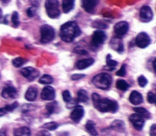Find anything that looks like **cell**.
I'll return each mask as SVG.
<instances>
[{
  "mask_svg": "<svg viewBox=\"0 0 156 136\" xmlns=\"http://www.w3.org/2000/svg\"><path fill=\"white\" fill-rule=\"evenodd\" d=\"M92 99L95 108L101 112L115 113L118 109V104L116 101L108 98L101 99L100 95L97 93L92 94Z\"/></svg>",
  "mask_w": 156,
  "mask_h": 136,
  "instance_id": "6da1fadb",
  "label": "cell"
},
{
  "mask_svg": "<svg viewBox=\"0 0 156 136\" xmlns=\"http://www.w3.org/2000/svg\"><path fill=\"white\" fill-rule=\"evenodd\" d=\"M80 33L81 30L76 21L66 22L60 27V36L65 42L73 41Z\"/></svg>",
  "mask_w": 156,
  "mask_h": 136,
  "instance_id": "7a4b0ae2",
  "label": "cell"
},
{
  "mask_svg": "<svg viewBox=\"0 0 156 136\" xmlns=\"http://www.w3.org/2000/svg\"><path fill=\"white\" fill-rule=\"evenodd\" d=\"M112 82V76L107 73H101L94 76L92 80L93 84L101 89H108Z\"/></svg>",
  "mask_w": 156,
  "mask_h": 136,
  "instance_id": "3957f363",
  "label": "cell"
},
{
  "mask_svg": "<svg viewBox=\"0 0 156 136\" xmlns=\"http://www.w3.org/2000/svg\"><path fill=\"white\" fill-rule=\"evenodd\" d=\"M44 6L49 18L55 19L60 16V12L58 0H46Z\"/></svg>",
  "mask_w": 156,
  "mask_h": 136,
  "instance_id": "277c9868",
  "label": "cell"
},
{
  "mask_svg": "<svg viewBox=\"0 0 156 136\" xmlns=\"http://www.w3.org/2000/svg\"><path fill=\"white\" fill-rule=\"evenodd\" d=\"M41 38L42 43H48L53 40L55 36V32L53 27L48 24H44L40 28Z\"/></svg>",
  "mask_w": 156,
  "mask_h": 136,
  "instance_id": "5b68a950",
  "label": "cell"
},
{
  "mask_svg": "<svg viewBox=\"0 0 156 136\" xmlns=\"http://www.w3.org/2000/svg\"><path fill=\"white\" fill-rule=\"evenodd\" d=\"M106 38L107 35L104 31L101 30H96L93 34L91 44L95 47H98L105 42Z\"/></svg>",
  "mask_w": 156,
  "mask_h": 136,
  "instance_id": "8992f818",
  "label": "cell"
},
{
  "mask_svg": "<svg viewBox=\"0 0 156 136\" xmlns=\"http://www.w3.org/2000/svg\"><path fill=\"white\" fill-rule=\"evenodd\" d=\"M150 43L151 38L149 35L144 32L140 33L135 39L136 45L141 49L146 48L149 45Z\"/></svg>",
  "mask_w": 156,
  "mask_h": 136,
  "instance_id": "52a82bcc",
  "label": "cell"
},
{
  "mask_svg": "<svg viewBox=\"0 0 156 136\" xmlns=\"http://www.w3.org/2000/svg\"><path fill=\"white\" fill-rule=\"evenodd\" d=\"M153 13L151 8L148 5H143L140 11V18L141 21L144 22H149L152 20Z\"/></svg>",
  "mask_w": 156,
  "mask_h": 136,
  "instance_id": "ba28073f",
  "label": "cell"
},
{
  "mask_svg": "<svg viewBox=\"0 0 156 136\" xmlns=\"http://www.w3.org/2000/svg\"><path fill=\"white\" fill-rule=\"evenodd\" d=\"M129 120L136 130L140 131L143 129L144 124V120L141 115L136 113L133 114L130 116Z\"/></svg>",
  "mask_w": 156,
  "mask_h": 136,
  "instance_id": "9c48e42d",
  "label": "cell"
},
{
  "mask_svg": "<svg viewBox=\"0 0 156 136\" xmlns=\"http://www.w3.org/2000/svg\"><path fill=\"white\" fill-rule=\"evenodd\" d=\"M21 73L23 76L32 81L35 79L39 75V72L35 69L31 67H27L23 68L21 70Z\"/></svg>",
  "mask_w": 156,
  "mask_h": 136,
  "instance_id": "30bf717a",
  "label": "cell"
},
{
  "mask_svg": "<svg viewBox=\"0 0 156 136\" xmlns=\"http://www.w3.org/2000/svg\"><path fill=\"white\" fill-rule=\"evenodd\" d=\"M129 30V24L126 21H120L116 23L114 27V31L116 35L119 36H124Z\"/></svg>",
  "mask_w": 156,
  "mask_h": 136,
  "instance_id": "8fae6325",
  "label": "cell"
},
{
  "mask_svg": "<svg viewBox=\"0 0 156 136\" xmlns=\"http://www.w3.org/2000/svg\"><path fill=\"white\" fill-rule=\"evenodd\" d=\"M84 115V109L82 106L80 105L76 106L73 110L71 112L70 114V117L71 120L76 122L78 123L79 122Z\"/></svg>",
  "mask_w": 156,
  "mask_h": 136,
  "instance_id": "7c38bea8",
  "label": "cell"
},
{
  "mask_svg": "<svg viewBox=\"0 0 156 136\" xmlns=\"http://www.w3.org/2000/svg\"><path fill=\"white\" fill-rule=\"evenodd\" d=\"M100 0H82V7L89 13H93Z\"/></svg>",
  "mask_w": 156,
  "mask_h": 136,
  "instance_id": "4fadbf2b",
  "label": "cell"
},
{
  "mask_svg": "<svg viewBox=\"0 0 156 136\" xmlns=\"http://www.w3.org/2000/svg\"><path fill=\"white\" fill-rule=\"evenodd\" d=\"M55 95V90L51 86L44 87L41 92V97L44 100H52L54 98Z\"/></svg>",
  "mask_w": 156,
  "mask_h": 136,
  "instance_id": "5bb4252c",
  "label": "cell"
},
{
  "mask_svg": "<svg viewBox=\"0 0 156 136\" xmlns=\"http://www.w3.org/2000/svg\"><path fill=\"white\" fill-rule=\"evenodd\" d=\"M1 95L4 98H15L17 96L16 89L12 86H9L3 89Z\"/></svg>",
  "mask_w": 156,
  "mask_h": 136,
  "instance_id": "9a60e30c",
  "label": "cell"
},
{
  "mask_svg": "<svg viewBox=\"0 0 156 136\" xmlns=\"http://www.w3.org/2000/svg\"><path fill=\"white\" fill-rule=\"evenodd\" d=\"M110 44L112 49L116 50L119 53H121L124 50L122 41L119 37H116L112 39L110 41Z\"/></svg>",
  "mask_w": 156,
  "mask_h": 136,
  "instance_id": "2e32d148",
  "label": "cell"
},
{
  "mask_svg": "<svg viewBox=\"0 0 156 136\" xmlns=\"http://www.w3.org/2000/svg\"><path fill=\"white\" fill-rule=\"evenodd\" d=\"M143 100L142 95L136 90H133L129 95V101L134 105L140 104L143 102Z\"/></svg>",
  "mask_w": 156,
  "mask_h": 136,
  "instance_id": "e0dca14e",
  "label": "cell"
},
{
  "mask_svg": "<svg viewBox=\"0 0 156 136\" xmlns=\"http://www.w3.org/2000/svg\"><path fill=\"white\" fill-rule=\"evenodd\" d=\"M110 127L118 132H124L126 130L125 124L123 121L121 120H115L110 124Z\"/></svg>",
  "mask_w": 156,
  "mask_h": 136,
  "instance_id": "ac0fdd59",
  "label": "cell"
},
{
  "mask_svg": "<svg viewBox=\"0 0 156 136\" xmlns=\"http://www.w3.org/2000/svg\"><path fill=\"white\" fill-rule=\"evenodd\" d=\"M94 60L92 58L81 59V60H79L76 63V67L80 70L85 69L90 67V66H91L94 63Z\"/></svg>",
  "mask_w": 156,
  "mask_h": 136,
  "instance_id": "d6986e66",
  "label": "cell"
},
{
  "mask_svg": "<svg viewBox=\"0 0 156 136\" xmlns=\"http://www.w3.org/2000/svg\"><path fill=\"white\" fill-rule=\"evenodd\" d=\"M37 95V89L34 87H30L25 93V98L29 101H33L36 99Z\"/></svg>",
  "mask_w": 156,
  "mask_h": 136,
  "instance_id": "ffe728a7",
  "label": "cell"
},
{
  "mask_svg": "<svg viewBox=\"0 0 156 136\" xmlns=\"http://www.w3.org/2000/svg\"><path fill=\"white\" fill-rule=\"evenodd\" d=\"M30 130L26 126L16 128L13 131V136H30Z\"/></svg>",
  "mask_w": 156,
  "mask_h": 136,
  "instance_id": "44dd1931",
  "label": "cell"
},
{
  "mask_svg": "<svg viewBox=\"0 0 156 136\" xmlns=\"http://www.w3.org/2000/svg\"><path fill=\"white\" fill-rule=\"evenodd\" d=\"M75 0H63L62 1V9L65 13L70 12L74 7Z\"/></svg>",
  "mask_w": 156,
  "mask_h": 136,
  "instance_id": "7402d4cb",
  "label": "cell"
},
{
  "mask_svg": "<svg viewBox=\"0 0 156 136\" xmlns=\"http://www.w3.org/2000/svg\"><path fill=\"white\" fill-rule=\"evenodd\" d=\"M85 128L88 134L92 136H97L98 132L95 127L94 123L91 120H88L85 124Z\"/></svg>",
  "mask_w": 156,
  "mask_h": 136,
  "instance_id": "603a6c76",
  "label": "cell"
},
{
  "mask_svg": "<svg viewBox=\"0 0 156 136\" xmlns=\"http://www.w3.org/2000/svg\"><path fill=\"white\" fill-rule=\"evenodd\" d=\"M58 108H59L58 104L57 103V101L50 102L46 105V109L49 114L58 112Z\"/></svg>",
  "mask_w": 156,
  "mask_h": 136,
  "instance_id": "cb8c5ba5",
  "label": "cell"
},
{
  "mask_svg": "<svg viewBox=\"0 0 156 136\" xmlns=\"http://www.w3.org/2000/svg\"><path fill=\"white\" fill-rule=\"evenodd\" d=\"M133 109L135 112H136V114L141 115L143 118L149 119L151 117L150 112L147 109L143 107H135L133 108Z\"/></svg>",
  "mask_w": 156,
  "mask_h": 136,
  "instance_id": "d4e9b609",
  "label": "cell"
},
{
  "mask_svg": "<svg viewBox=\"0 0 156 136\" xmlns=\"http://www.w3.org/2000/svg\"><path fill=\"white\" fill-rule=\"evenodd\" d=\"M88 100V93L85 90H80L77 92V101L79 102H87Z\"/></svg>",
  "mask_w": 156,
  "mask_h": 136,
  "instance_id": "484cf974",
  "label": "cell"
},
{
  "mask_svg": "<svg viewBox=\"0 0 156 136\" xmlns=\"http://www.w3.org/2000/svg\"><path fill=\"white\" fill-rule=\"evenodd\" d=\"M116 87L119 89V90H127L129 87H130L129 84L124 80H119L116 81Z\"/></svg>",
  "mask_w": 156,
  "mask_h": 136,
  "instance_id": "4316f807",
  "label": "cell"
},
{
  "mask_svg": "<svg viewBox=\"0 0 156 136\" xmlns=\"http://www.w3.org/2000/svg\"><path fill=\"white\" fill-rule=\"evenodd\" d=\"M106 63H107V65L108 66V68H110L111 70H114L115 69V67L116 66H117V64H118L117 61L112 59V56H111L110 54H108L107 56Z\"/></svg>",
  "mask_w": 156,
  "mask_h": 136,
  "instance_id": "83f0119b",
  "label": "cell"
},
{
  "mask_svg": "<svg viewBox=\"0 0 156 136\" xmlns=\"http://www.w3.org/2000/svg\"><path fill=\"white\" fill-rule=\"evenodd\" d=\"M58 127V124L55 121H51L44 124L41 127L48 129L49 131H53L56 129Z\"/></svg>",
  "mask_w": 156,
  "mask_h": 136,
  "instance_id": "f1b7e54d",
  "label": "cell"
},
{
  "mask_svg": "<svg viewBox=\"0 0 156 136\" xmlns=\"http://www.w3.org/2000/svg\"><path fill=\"white\" fill-rule=\"evenodd\" d=\"M53 81V79L51 76L49 75H44L39 79V83L43 84H51Z\"/></svg>",
  "mask_w": 156,
  "mask_h": 136,
  "instance_id": "f546056e",
  "label": "cell"
},
{
  "mask_svg": "<svg viewBox=\"0 0 156 136\" xmlns=\"http://www.w3.org/2000/svg\"><path fill=\"white\" fill-rule=\"evenodd\" d=\"M92 26L94 28L96 29H106L107 27V25L105 23H104L103 21H100V20H96L94 21L92 23Z\"/></svg>",
  "mask_w": 156,
  "mask_h": 136,
  "instance_id": "4dcf8cb0",
  "label": "cell"
},
{
  "mask_svg": "<svg viewBox=\"0 0 156 136\" xmlns=\"http://www.w3.org/2000/svg\"><path fill=\"white\" fill-rule=\"evenodd\" d=\"M26 62V60L21 57H17L12 61V64L15 67H20L23 66Z\"/></svg>",
  "mask_w": 156,
  "mask_h": 136,
  "instance_id": "1f68e13d",
  "label": "cell"
},
{
  "mask_svg": "<svg viewBox=\"0 0 156 136\" xmlns=\"http://www.w3.org/2000/svg\"><path fill=\"white\" fill-rule=\"evenodd\" d=\"M12 22L13 23V25L14 27H17L19 24H20V22H19V16H18V13L16 12H13L12 15Z\"/></svg>",
  "mask_w": 156,
  "mask_h": 136,
  "instance_id": "d6a6232c",
  "label": "cell"
},
{
  "mask_svg": "<svg viewBox=\"0 0 156 136\" xmlns=\"http://www.w3.org/2000/svg\"><path fill=\"white\" fill-rule=\"evenodd\" d=\"M18 105V103L17 102H14L12 104H7V105H5L4 108L5 109V110L8 112H12L13 111L15 108L17 107Z\"/></svg>",
  "mask_w": 156,
  "mask_h": 136,
  "instance_id": "836d02e7",
  "label": "cell"
},
{
  "mask_svg": "<svg viewBox=\"0 0 156 136\" xmlns=\"http://www.w3.org/2000/svg\"><path fill=\"white\" fill-rule=\"evenodd\" d=\"M37 7L32 6L30 7H29L27 10V15L29 17L32 18L34 17L37 13Z\"/></svg>",
  "mask_w": 156,
  "mask_h": 136,
  "instance_id": "e575fe53",
  "label": "cell"
},
{
  "mask_svg": "<svg viewBox=\"0 0 156 136\" xmlns=\"http://www.w3.org/2000/svg\"><path fill=\"white\" fill-rule=\"evenodd\" d=\"M62 97L63 100L66 103H68L71 100V95L70 92L67 90H65L62 92Z\"/></svg>",
  "mask_w": 156,
  "mask_h": 136,
  "instance_id": "d590c367",
  "label": "cell"
},
{
  "mask_svg": "<svg viewBox=\"0 0 156 136\" xmlns=\"http://www.w3.org/2000/svg\"><path fill=\"white\" fill-rule=\"evenodd\" d=\"M138 82L139 85L141 87H144L147 84V79L143 75H141L138 78Z\"/></svg>",
  "mask_w": 156,
  "mask_h": 136,
  "instance_id": "8d00e7d4",
  "label": "cell"
},
{
  "mask_svg": "<svg viewBox=\"0 0 156 136\" xmlns=\"http://www.w3.org/2000/svg\"><path fill=\"white\" fill-rule=\"evenodd\" d=\"M126 64H122L121 66L120 69L116 73V75L119 76H124L126 75Z\"/></svg>",
  "mask_w": 156,
  "mask_h": 136,
  "instance_id": "74e56055",
  "label": "cell"
},
{
  "mask_svg": "<svg viewBox=\"0 0 156 136\" xmlns=\"http://www.w3.org/2000/svg\"><path fill=\"white\" fill-rule=\"evenodd\" d=\"M147 100L149 103L154 104L155 103V95L152 92H149L147 93Z\"/></svg>",
  "mask_w": 156,
  "mask_h": 136,
  "instance_id": "f35d334b",
  "label": "cell"
},
{
  "mask_svg": "<svg viewBox=\"0 0 156 136\" xmlns=\"http://www.w3.org/2000/svg\"><path fill=\"white\" fill-rule=\"evenodd\" d=\"M74 52L76 53L80 54V55H86L87 53V52L84 49H83L80 47H77L74 48Z\"/></svg>",
  "mask_w": 156,
  "mask_h": 136,
  "instance_id": "ab89813d",
  "label": "cell"
},
{
  "mask_svg": "<svg viewBox=\"0 0 156 136\" xmlns=\"http://www.w3.org/2000/svg\"><path fill=\"white\" fill-rule=\"evenodd\" d=\"M34 107H35V106L33 104H24L22 107L23 111V112H27L30 110H33L35 108Z\"/></svg>",
  "mask_w": 156,
  "mask_h": 136,
  "instance_id": "60d3db41",
  "label": "cell"
},
{
  "mask_svg": "<svg viewBox=\"0 0 156 136\" xmlns=\"http://www.w3.org/2000/svg\"><path fill=\"white\" fill-rule=\"evenodd\" d=\"M35 136H51V134L47 131H40L38 132Z\"/></svg>",
  "mask_w": 156,
  "mask_h": 136,
  "instance_id": "b9f144b4",
  "label": "cell"
},
{
  "mask_svg": "<svg viewBox=\"0 0 156 136\" xmlns=\"http://www.w3.org/2000/svg\"><path fill=\"white\" fill-rule=\"evenodd\" d=\"M150 136H156V124H153L151 128H150V131H149Z\"/></svg>",
  "mask_w": 156,
  "mask_h": 136,
  "instance_id": "7bdbcfd3",
  "label": "cell"
},
{
  "mask_svg": "<svg viewBox=\"0 0 156 136\" xmlns=\"http://www.w3.org/2000/svg\"><path fill=\"white\" fill-rule=\"evenodd\" d=\"M85 75L84 74H74L71 76V79L73 80H78L85 77Z\"/></svg>",
  "mask_w": 156,
  "mask_h": 136,
  "instance_id": "ee69618b",
  "label": "cell"
},
{
  "mask_svg": "<svg viewBox=\"0 0 156 136\" xmlns=\"http://www.w3.org/2000/svg\"><path fill=\"white\" fill-rule=\"evenodd\" d=\"M30 4L35 7H38L41 2V0H29Z\"/></svg>",
  "mask_w": 156,
  "mask_h": 136,
  "instance_id": "f6af8a7d",
  "label": "cell"
},
{
  "mask_svg": "<svg viewBox=\"0 0 156 136\" xmlns=\"http://www.w3.org/2000/svg\"><path fill=\"white\" fill-rule=\"evenodd\" d=\"M0 136H7L6 129L5 128H2L0 129Z\"/></svg>",
  "mask_w": 156,
  "mask_h": 136,
  "instance_id": "bcb514c9",
  "label": "cell"
},
{
  "mask_svg": "<svg viewBox=\"0 0 156 136\" xmlns=\"http://www.w3.org/2000/svg\"><path fill=\"white\" fill-rule=\"evenodd\" d=\"M7 113V112L5 110L4 108H0V117L4 115L5 114Z\"/></svg>",
  "mask_w": 156,
  "mask_h": 136,
  "instance_id": "7dc6e473",
  "label": "cell"
},
{
  "mask_svg": "<svg viewBox=\"0 0 156 136\" xmlns=\"http://www.w3.org/2000/svg\"><path fill=\"white\" fill-rule=\"evenodd\" d=\"M67 132H62V133H61L60 134V135L59 136H68V134H66V135H65V134H66Z\"/></svg>",
  "mask_w": 156,
  "mask_h": 136,
  "instance_id": "c3c4849f",
  "label": "cell"
},
{
  "mask_svg": "<svg viewBox=\"0 0 156 136\" xmlns=\"http://www.w3.org/2000/svg\"><path fill=\"white\" fill-rule=\"evenodd\" d=\"M155 59L154 61V62H153V65H154V70H155Z\"/></svg>",
  "mask_w": 156,
  "mask_h": 136,
  "instance_id": "681fc988",
  "label": "cell"
},
{
  "mask_svg": "<svg viewBox=\"0 0 156 136\" xmlns=\"http://www.w3.org/2000/svg\"><path fill=\"white\" fill-rule=\"evenodd\" d=\"M1 16H2V10H1V9L0 8V19H1Z\"/></svg>",
  "mask_w": 156,
  "mask_h": 136,
  "instance_id": "f907efd6",
  "label": "cell"
},
{
  "mask_svg": "<svg viewBox=\"0 0 156 136\" xmlns=\"http://www.w3.org/2000/svg\"><path fill=\"white\" fill-rule=\"evenodd\" d=\"M1 1H2L4 2H7L9 0H1Z\"/></svg>",
  "mask_w": 156,
  "mask_h": 136,
  "instance_id": "816d5d0a",
  "label": "cell"
}]
</instances>
